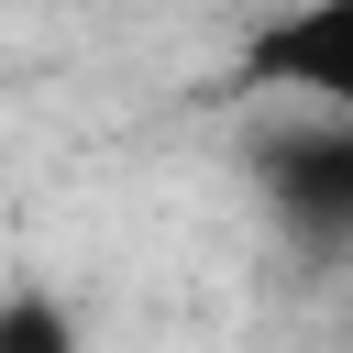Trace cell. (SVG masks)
Returning a JSON list of instances; mask_svg holds the SVG:
<instances>
[{
	"mask_svg": "<svg viewBox=\"0 0 353 353\" xmlns=\"http://www.w3.org/2000/svg\"><path fill=\"white\" fill-rule=\"evenodd\" d=\"M243 77L276 88V99H309V110L353 121V0H287V11H265L254 44H243Z\"/></svg>",
	"mask_w": 353,
	"mask_h": 353,
	"instance_id": "6da1fadb",
	"label": "cell"
}]
</instances>
